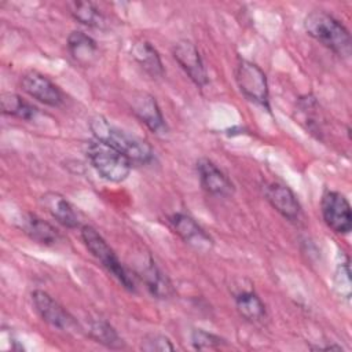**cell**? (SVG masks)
<instances>
[{
  "label": "cell",
  "mask_w": 352,
  "mask_h": 352,
  "mask_svg": "<svg viewBox=\"0 0 352 352\" xmlns=\"http://www.w3.org/2000/svg\"><path fill=\"white\" fill-rule=\"evenodd\" d=\"M89 129L96 140L120 151L131 162L143 165L154 160V151L146 140L118 128L103 116L92 117L89 120Z\"/></svg>",
  "instance_id": "cell-1"
},
{
  "label": "cell",
  "mask_w": 352,
  "mask_h": 352,
  "mask_svg": "<svg viewBox=\"0 0 352 352\" xmlns=\"http://www.w3.org/2000/svg\"><path fill=\"white\" fill-rule=\"evenodd\" d=\"M304 29L314 40L334 54L348 58L352 51V40L348 29L333 15L315 10L304 19Z\"/></svg>",
  "instance_id": "cell-2"
},
{
  "label": "cell",
  "mask_w": 352,
  "mask_h": 352,
  "mask_svg": "<svg viewBox=\"0 0 352 352\" xmlns=\"http://www.w3.org/2000/svg\"><path fill=\"white\" fill-rule=\"evenodd\" d=\"M85 154L94 169L107 182L121 183L131 173L132 162L120 151L96 139L89 142Z\"/></svg>",
  "instance_id": "cell-3"
},
{
  "label": "cell",
  "mask_w": 352,
  "mask_h": 352,
  "mask_svg": "<svg viewBox=\"0 0 352 352\" xmlns=\"http://www.w3.org/2000/svg\"><path fill=\"white\" fill-rule=\"evenodd\" d=\"M81 238L87 249L91 252V254L98 261H100V264L107 270V272H110L122 285L124 289L135 292V280L132 275L121 264L114 250L109 246L104 238L91 226H82Z\"/></svg>",
  "instance_id": "cell-4"
},
{
  "label": "cell",
  "mask_w": 352,
  "mask_h": 352,
  "mask_svg": "<svg viewBox=\"0 0 352 352\" xmlns=\"http://www.w3.org/2000/svg\"><path fill=\"white\" fill-rule=\"evenodd\" d=\"M235 80L241 92L250 102L264 109H270L267 77L256 63L246 59H239L235 67Z\"/></svg>",
  "instance_id": "cell-5"
},
{
  "label": "cell",
  "mask_w": 352,
  "mask_h": 352,
  "mask_svg": "<svg viewBox=\"0 0 352 352\" xmlns=\"http://www.w3.org/2000/svg\"><path fill=\"white\" fill-rule=\"evenodd\" d=\"M32 302L38 316L54 329L62 331H76L78 329V323L74 316L70 315V312L47 292L34 290L32 293Z\"/></svg>",
  "instance_id": "cell-6"
},
{
  "label": "cell",
  "mask_w": 352,
  "mask_h": 352,
  "mask_svg": "<svg viewBox=\"0 0 352 352\" xmlns=\"http://www.w3.org/2000/svg\"><path fill=\"white\" fill-rule=\"evenodd\" d=\"M322 217L326 226L337 234H349L352 230L351 205L338 191H326L320 202Z\"/></svg>",
  "instance_id": "cell-7"
},
{
  "label": "cell",
  "mask_w": 352,
  "mask_h": 352,
  "mask_svg": "<svg viewBox=\"0 0 352 352\" xmlns=\"http://www.w3.org/2000/svg\"><path fill=\"white\" fill-rule=\"evenodd\" d=\"M131 110L135 117L153 133L164 135L168 131L162 111L155 98L147 92H136L131 99Z\"/></svg>",
  "instance_id": "cell-8"
},
{
  "label": "cell",
  "mask_w": 352,
  "mask_h": 352,
  "mask_svg": "<svg viewBox=\"0 0 352 352\" xmlns=\"http://www.w3.org/2000/svg\"><path fill=\"white\" fill-rule=\"evenodd\" d=\"M21 87L29 96L47 106L59 107L63 103L60 89L48 77L36 70H30L22 76Z\"/></svg>",
  "instance_id": "cell-9"
},
{
  "label": "cell",
  "mask_w": 352,
  "mask_h": 352,
  "mask_svg": "<svg viewBox=\"0 0 352 352\" xmlns=\"http://www.w3.org/2000/svg\"><path fill=\"white\" fill-rule=\"evenodd\" d=\"M173 58L190 77V80L198 85L205 87L208 84V73L204 66L198 48L188 40H180L173 45Z\"/></svg>",
  "instance_id": "cell-10"
},
{
  "label": "cell",
  "mask_w": 352,
  "mask_h": 352,
  "mask_svg": "<svg viewBox=\"0 0 352 352\" xmlns=\"http://www.w3.org/2000/svg\"><path fill=\"white\" fill-rule=\"evenodd\" d=\"M169 224L172 230L190 246L198 250H209L213 246L212 238L191 216L180 212L173 213L169 217Z\"/></svg>",
  "instance_id": "cell-11"
},
{
  "label": "cell",
  "mask_w": 352,
  "mask_h": 352,
  "mask_svg": "<svg viewBox=\"0 0 352 352\" xmlns=\"http://www.w3.org/2000/svg\"><path fill=\"white\" fill-rule=\"evenodd\" d=\"M197 172L199 183L208 194L216 197H230L234 192L231 180L210 160H198Z\"/></svg>",
  "instance_id": "cell-12"
},
{
  "label": "cell",
  "mask_w": 352,
  "mask_h": 352,
  "mask_svg": "<svg viewBox=\"0 0 352 352\" xmlns=\"http://www.w3.org/2000/svg\"><path fill=\"white\" fill-rule=\"evenodd\" d=\"M138 276L146 285L148 293L155 298L166 300L175 294L172 282L151 257H148V260L140 265V268L138 270Z\"/></svg>",
  "instance_id": "cell-13"
},
{
  "label": "cell",
  "mask_w": 352,
  "mask_h": 352,
  "mask_svg": "<svg viewBox=\"0 0 352 352\" xmlns=\"http://www.w3.org/2000/svg\"><path fill=\"white\" fill-rule=\"evenodd\" d=\"M267 201L285 219L296 221L300 216V204L294 192L285 184L270 183L264 190Z\"/></svg>",
  "instance_id": "cell-14"
},
{
  "label": "cell",
  "mask_w": 352,
  "mask_h": 352,
  "mask_svg": "<svg viewBox=\"0 0 352 352\" xmlns=\"http://www.w3.org/2000/svg\"><path fill=\"white\" fill-rule=\"evenodd\" d=\"M67 48L72 58L81 66H91L99 55L96 41L81 30H73L67 36Z\"/></svg>",
  "instance_id": "cell-15"
},
{
  "label": "cell",
  "mask_w": 352,
  "mask_h": 352,
  "mask_svg": "<svg viewBox=\"0 0 352 352\" xmlns=\"http://www.w3.org/2000/svg\"><path fill=\"white\" fill-rule=\"evenodd\" d=\"M41 204L45 210L62 226L76 228L78 226V216L72 204L58 192H47L41 197Z\"/></svg>",
  "instance_id": "cell-16"
},
{
  "label": "cell",
  "mask_w": 352,
  "mask_h": 352,
  "mask_svg": "<svg viewBox=\"0 0 352 352\" xmlns=\"http://www.w3.org/2000/svg\"><path fill=\"white\" fill-rule=\"evenodd\" d=\"M21 228L29 238L45 246L56 245L62 238L59 231L52 224L30 213L22 217Z\"/></svg>",
  "instance_id": "cell-17"
},
{
  "label": "cell",
  "mask_w": 352,
  "mask_h": 352,
  "mask_svg": "<svg viewBox=\"0 0 352 352\" xmlns=\"http://www.w3.org/2000/svg\"><path fill=\"white\" fill-rule=\"evenodd\" d=\"M132 58L153 78L164 76V65L158 51L146 40H136L131 48Z\"/></svg>",
  "instance_id": "cell-18"
},
{
  "label": "cell",
  "mask_w": 352,
  "mask_h": 352,
  "mask_svg": "<svg viewBox=\"0 0 352 352\" xmlns=\"http://www.w3.org/2000/svg\"><path fill=\"white\" fill-rule=\"evenodd\" d=\"M235 305L242 318L249 322H260L265 316V305L252 290H243L235 294Z\"/></svg>",
  "instance_id": "cell-19"
},
{
  "label": "cell",
  "mask_w": 352,
  "mask_h": 352,
  "mask_svg": "<svg viewBox=\"0 0 352 352\" xmlns=\"http://www.w3.org/2000/svg\"><path fill=\"white\" fill-rule=\"evenodd\" d=\"M0 102H1V111L4 114L16 117L19 120L32 121L38 113L37 107L26 102L22 96L12 92H3Z\"/></svg>",
  "instance_id": "cell-20"
},
{
  "label": "cell",
  "mask_w": 352,
  "mask_h": 352,
  "mask_svg": "<svg viewBox=\"0 0 352 352\" xmlns=\"http://www.w3.org/2000/svg\"><path fill=\"white\" fill-rule=\"evenodd\" d=\"M69 14L80 23L89 28H102L104 18L96 6L91 1H70L67 3Z\"/></svg>",
  "instance_id": "cell-21"
},
{
  "label": "cell",
  "mask_w": 352,
  "mask_h": 352,
  "mask_svg": "<svg viewBox=\"0 0 352 352\" xmlns=\"http://www.w3.org/2000/svg\"><path fill=\"white\" fill-rule=\"evenodd\" d=\"M88 333L96 342L107 348L120 349L125 346L122 338L118 336L116 329L111 324H109L106 320H102V319L92 320L88 327Z\"/></svg>",
  "instance_id": "cell-22"
},
{
  "label": "cell",
  "mask_w": 352,
  "mask_h": 352,
  "mask_svg": "<svg viewBox=\"0 0 352 352\" xmlns=\"http://www.w3.org/2000/svg\"><path fill=\"white\" fill-rule=\"evenodd\" d=\"M191 344L195 349L205 351V349H220L223 345H226V341L213 333H209L202 329H195L191 333Z\"/></svg>",
  "instance_id": "cell-23"
},
{
  "label": "cell",
  "mask_w": 352,
  "mask_h": 352,
  "mask_svg": "<svg viewBox=\"0 0 352 352\" xmlns=\"http://www.w3.org/2000/svg\"><path fill=\"white\" fill-rule=\"evenodd\" d=\"M336 287L341 297L349 298L351 297V268H349V260L348 257L342 256L341 263H338L336 270Z\"/></svg>",
  "instance_id": "cell-24"
},
{
  "label": "cell",
  "mask_w": 352,
  "mask_h": 352,
  "mask_svg": "<svg viewBox=\"0 0 352 352\" xmlns=\"http://www.w3.org/2000/svg\"><path fill=\"white\" fill-rule=\"evenodd\" d=\"M140 349L146 352H166V351H173L175 346L166 336L158 334V333H150L142 338Z\"/></svg>",
  "instance_id": "cell-25"
}]
</instances>
